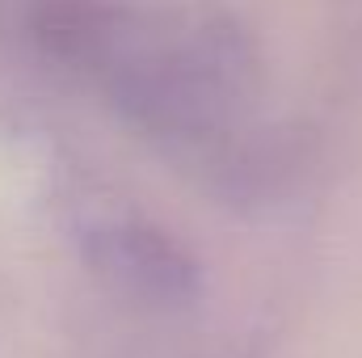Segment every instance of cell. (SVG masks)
Returning a JSON list of instances; mask_svg holds the SVG:
<instances>
[{"label":"cell","mask_w":362,"mask_h":358,"mask_svg":"<svg viewBox=\"0 0 362 358\" xmlns=\"http://www.w3.org/2000/svg\"><path fill=\"white\" fill-rule=\"evenodd\" d=\"M34 34L127 118L165 135L219 131L249 101V47L211 8L42 0Z\"/></svg>","instance_id":"cell-1"}]
</instances>
